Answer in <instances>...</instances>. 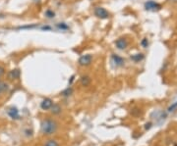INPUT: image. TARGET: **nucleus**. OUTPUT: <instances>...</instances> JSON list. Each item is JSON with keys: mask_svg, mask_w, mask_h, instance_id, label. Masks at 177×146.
<instances>
[{"mask_svg": "<svg viewBox=\"0 0 177 146\" xmlns=\"http://www.w3.org/2000/svg\"><path fill=\"white\" fill-rule=\"evenodd\" d=\"M57 130V123L51 119L43 120L40 124V130L44 135H51Z\"/></svg>", "mask_w": 177, "mask_h": 146, "instance_id": "1", "label": "nucleus"}, {"mask_svg": "<svg viewBox=\"0 0 177 146\" xmlns=\"http://www.w3.org/2000/svg\"><path fill=\"white\" fill-rule=\"evenodd\" d=\"M94 13L95 16L98 17V19L104 20V19H108L110 17V13L106 10L105 8L100 7V6H98V7H95L94 9Z\"/></svg>", "mask_w": 177, "mask_h": 146, "instance_id": "2", "label": "nucleus"}, {"mask_svg": "<svg viewBox=\"0 0 177 146\" xmlns=\"http://www.w3.org/2000/svg\"><path fill=\"white\" fill-rule=\"evenodd\" d=\"M92 56L91 54H86L81 56L79 60H78V63H79L80 66H89L92 63Z\"/></svg>", "mask_w": 177, "mask_h": 146, "instance_id": "3", "label": "nucleus"}, {"mask_svg": "<svg viewBox=\"0 0 177 146\" xmlns=\"http://www.w3.org/2000/svg\"><path fill=\"white\" fill-rule=\"evenodd\" d=\"M145 8L146 10L148 11H157L161 8V5L157 2L152 1V0H150V1L145 3Z\"/></svg>", "mask_w": 177, "mask_h": 146, "instance_id": "4", "label": "nucleus"}, {"mask_svg": "<svg viewBox=\"0 0 177 146\" xmlns=\"http://www.w3.org/2000/svg\"><path fill=\"white\" fill-rule=\"evenodd\" d=\"M115 45H116V47H117L119 50H124V49L127 48L128 41L124 37H120V38H118V39L115 41Z\"/></svg>", "mask_w": 177, "mask_h": 146, "instance_id": "5", "label": "nucleus"}, {"mask_svg": "<svg viewBox=\"0 0 177 146\" xmlns=\"http://www.w3.org/2000/svg\"><path fill=\"white\" fill-rule=\"evenodd\" d=\"M21 76V71L19 69H13L11 70L10 72L8 73L7 77L10 80H14V79H18Z\"/></svg>", "mask_w": 177, "mask_h": 146, "instance_id": "6", "label": "nucleus"}, {"mask_svg": "<svg viewBox=\"0 0 177 146\" xmlns=\"http://www.w3.org/2000/svg\"><path fill=\"white\" fill-rule=\"evenodd\" d=\"M53 105V101L50 99V98H46L41 101L40 103V108L43 110H49L51 108V106Z\"/></svg>", "mask_w": 177, "mask_h": 146, "instance_id": "7", "label": "nucleus"}, {"mask_svg": "<svg viewBox=\"0 0 177 146\" xmlns=\"http://www.w3.org/2000/svg\"><path fill=\"white\" fill-rule=\"evenodd\" d=\"M111 58H112V60H113V62H114V64L116 65V66L121 67L125 64L124 59H123L122 57H120V56L117 55V54H112Z\"/></svg>", "mask_w": 177, "mask_h": 146, "instance_id": "8", "label": "nucleus"}, {"mask_svg": "<svg viewBox=\"0 0 177 146\" xmlns=\"http://www.w3.org/2000/svg\"><path fill=\"white\" fill-rule=\"evenodd\" d=\"M8 115L10 116L12 119H14V120H19L20 119L19 111H18L17 108H14V107L8 110Z\"/></svg>", "mask_w": 177, "mask_h": 146, "instance_id": "9", "label": "nucleus"}, {"mask_svg": "<svg viewBox=\"0 0 177 146\" xmlns=\"http://www.w3.org/2000/svg\"><path fill=\"white\" fill-rule=\"evenodd\" d=\"M50 111H51L52 114L58 115L61 113V107H60L58 104H53V105L51 106V108H50Z\"/></svg>", "mask_w": 177, "mask_h": 146, "instance_id": "10", "label": "nucleus"}, {"mask_svg": "<svg viewBox=\"0 0 177 146\" xmlns=\"http://www.w3.org/2000/svg\"><path fill=\"white\" fill-rule=\"evenodd\" d=\"M91 82L92 79L89 76H83L81 77V83H82L83 86H88L90 83H91Z\"/></svg>", "mask_w": 177, "mask_h": 146, "instance_id": "11", "label": "nucleus"}, {"mask_svg": "<svg viewBox=\"0 0 177 146\" xmlns=\"http://www.w3.org/2000/svg\"><path fill=\"white\" fill-rule=\"evenodd\" d=\"M143 59H144V55L142 54V53H138V54H135V55L131 56V60H133L134 62H136V63L142 61Z\"/></svg>", "mask_w": 177, "mask_h": 146, "instance_id": "12", "label": "nucleus"}, {"mask_svg": "<svg viewBox=\"0 0 177 146\" xmlns=\"http://www.w3.org/2000/svg\"><path fill=\"white\" fill-rule=\"evenodd\" d=\"M8 89V84L6 82H0V94H2L3 92H5Z\"/></svg>", "mask_w": 177, "mask_h": 146, "instance_id": "13", "label": "nucleus"}, {"mask_svg": "<svg viewBox=\"0 0 177 146\" xmlns=\"http://www.w3.org/2000/svg\"><path fill=\"white\" fill-rule=\"evenodd\" d=\"M61 94L63 95V96H70V95L73 94V88H72V87H68V88H66L65 90L63 91Z\"/></svg>", "mask_w": 177, "mask_h": 146, "instance_id": "14", "label": "nucleus"}, {"mask_svg": "<svg viewBox=\"0 0 177 146\" xmlns=\"http://www.w3.org/2000/svg\"><path fill=\"white\" fill-rule=\"evenodd\" d=\"M54 16H55V13L52 10H50V9L46 10V18H48V19H52V18H54Z\"/></svg>", "mask_w": 177, "mask_h": 146, "instance_id": "15", "label": "nucleus"}, {"mask_svg": "<svg viewBox=\"0 0 177 146\" xmlns=\"http://www.w3.org/2000/svg\"><path fill=\"white\" fill-rule=\"evenodd\" d=\"M44 146H58V143L55 140H53V139H50V140L46 142Z\"/></svg>", "mask_w": 177, "mask_h": 146, "instance_id": "16", "label": "nucleus"}, {"mask_svg": "<svg viewBox=\"0 0 177 146\" xmlns=\"http://www.w3.org/2000/svg\"><path fill=\"white\" fill-rule=\"evenodd\" d=\"M141 45H142L144 48H147L149 46V40L147 38H144V39L141 41Z\"/></svg>", "mask_w": 177, "mask_h": 146, "instance_id": "17", "label": "nucleus"}, {"mask_svg": "<svg viewBox=\"0 0 177 146\" xmlns=\"http://www.w3.org/2000/svg\"><path fill=\"white\" fill-rule=\"evenodd\" d=\"M177 108V102H175V103H173L171 106L169 107L168 108V112H172V111H174V110Z\"/></svg>", "mask_w": 177, "mask_h": 146, "instance_id": "18", "label": "nucleus"}, {"mask_svg": "<svg viewBox=\"0 0 177 146\" xmlns=\"http://www.w3.org/2000/svg\"><path fill=\"white\" fill-rule=\"evenodd\" d=\"M57 26H58L59 29H68V26H66L64 23H60V24H58Z\"/></svg>", "mask_w": 177, "mask_h": 146, "instance_id": "19", "label": "nucleus"}, {"mask_svg": "<svg viewBox=\"0 0 177 146\" xmlns=\"http://www.w3.org/2000/svg\"><path fill=\"white\" fill-rule=\"evenodd\" d=\"M4 74H5V69L3 67L0 66V79H1L3 76H4Z\"/></svg>", "mask_w": 177, "mask_h": 146, "instance_id": "20", "label": "nucleus"}, {"mask_svg": "<svg viewBox=\"0 0 177 146\" xmlns=\"http://www.w3.org/2000/svg\"><path fill=\"white\" fill-rule=\"evenodd\" d=\"M35 26H35V25H34V26H19V28H18V29H34V28H35Z\"/></svg>", "mask_w": 177, "mask_h": 146, "instance_id": "21", "label": "nucleus"}, {"mask_svg": "<svg viewBox=\"0 0 177 146\" xmlns=\"http://www.w3.org/2000/svg\"><path fill=\"white\" fill-rule=\"evenodd\" d=\"M41 29H43V31H46V29H50V26H43Z\"/></svg>", "mask_w": 177, "mask_h": 146, "instance_id": "22", "label": "nucleus"}, {"mask_svg": "<svg viewBox=\"0 0 177 146\" xmlns=\"http://www.w3.org/2000/svg\"><path fill=\"white\" fill-rule=\"evenodd\" d=\"M170 1H175V2H176V1H177V0H170Z\"/></svg>", "mask_w": 177, "mask_h": 146, "instance_id": "23", "label": "nucleus"}]
</instances>
